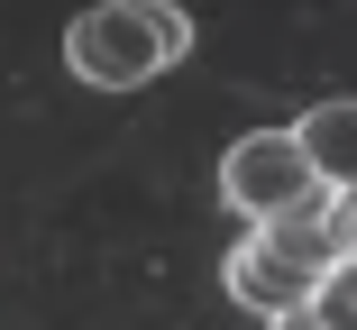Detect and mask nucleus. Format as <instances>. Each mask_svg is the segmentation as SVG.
Segmentation results:
<instances>
[{"mask_svg": "<svg viewBox=\"0 0 357 330\" xmlns=\"http://www.w3.org/2000/svg\"><path fill=\"white\" fill-rule=\"evenodd\" d=\"M348 276V248H339V202H312V211H284V220H257L229 257H220V285L248 303V312H303L321 294H339Z\"/></svg>", "mask_w": 357, "mask_h": 330, "instance_id": "f257e3e1", "label": "nucleus"}, {"mask_svg": "<svg viewBox=\"0 0 357 330\" xmlns=\"http://www.w3.org/2000/svg\"><path fill=\"white\" fill-rule=\"evenodd\" d=\"M192 55V19L174 0H92V10L64 28V64H74V83L92 92H137L174 74Z\"/></svg>", "mask_w": 357, "mask_h": 330, "instance_id": "f03ea898", "label": "nucleus"}, {"mask_svg": "<svg viewBox=\"0 0 357 330\" xmlns=\"http://www.w3.org/2000/svg\"><path fill=\"white\" fill-rule=\"evenodd\" d=\"M220 202L257 230V220H284V211H312V202H339V193L312 174L294 128H248V138L220 156Z\"/></svg>", "mask_w": 357, "mask_h": 330, "instance_id": "7ed1b4c3", "label": "nucleus"}, {"mask_svg": "<svg viewBox=\"0 0 357 330\" xmlns=\"http://www.w3.org/2000/svg\"><path fill=\"white\" fill-rule=\"evenodd\" d=\"M294 138H303V156H312V174H321L330 193H357V92L312 101V110L294 119Z\"/></svg>", "mask_w": 357, "mask_h": 330, "instance_id": "20e7f679", "label": "nucleus"}, {"mask_svg": "<svg viewBox=\"0 0 357 330\" xmlns=\"http://www.w3.org/2000/svg\"><path fill=\"white\" fill-rule=\"evenodd\" d=\"M266 330H357V312H348V294H321V303H303V312H275Z\"/></svg>", "mask_w": 357, "mask_h": 330, "instance_id": "39448f33", "label": "nucleus"}, {"mask_svg": "<svg viewBox=\"0 0 357 330\" xmlns=\"http://www.w3.org/2000/svg\"><path fill=\"white\" fill-rule=\"evenodd\" d=\"M339 248H348V267H357V193H339Z\"/></svg>", "mask_w": 357, "mask_h": 330, "instance_id": "423d86ee", "label": "nucleus"}, {"mask_svg": "<svg viewBox=\"0 0 357 330\" xmlns=\"http://www.w3.org/2000/svg\"><path fill=\"white\" fill-rule=\"evenodd\" d=\"M348 312H357V267H348Z\"/></svg>", "mask_w": 357, "mask_h": 330, "instance_id": "0eeeda50", "label": "nucleus"}]
</instances>
